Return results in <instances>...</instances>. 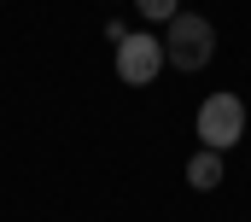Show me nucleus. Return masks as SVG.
<instances>
[{
	"mask_svg": "<svg viewBox=\"0 0 251 222\" xmlns=\"http://www.w3.org/2000/svg\"><path fill=\"white\" fill-rule=\"evenodd\" d=\"M210 53H216V29H210V18L176 12V18L164 24V58H170L176 70H204Z\"/></svg>",
	"mask_w": 251,
	"mask_h": 222,
	"instance_id": "f257e3e1",
	"label": "nucleus"
},
{
	"mask_svg": "<svg viewBox=\"0 0 251 222\" xmlns=\"http://www.w3.org/2000/svg\"><path fill=\"white\" fill-rule=\"evenodd\" d=\"M193 129H199V140H204L210 152H228V146L246 135V106H240L234 94H210V100L199 106V123H193Z\"/></svg>",
	"mask_w": 251,
	"mask_h": 222,
	"instance_id": "f03ea898",
	"label": "nucleus"
},
{
	"mask_svg": "<svg viewBox=\"0 0 251 222\" xmlns=\"http://www.w3.org/2000/svg\"><path fill=\"white\" fill-rule=\"evenodd\" d=\"M164 64H170V58H164V35H123V41H117V76H123L128 88L158 82Z\"/></svg>",
	"mask_w": 251,
	"mask_h": 222,
	"instance_id": "7ed1b4c3",
	"label": "nucleus"
},
{
	"mask_svg": "<svg viewBox=\"0 0 251 222\" xmlns=\"http://www.w3.org/2000/svg\"><path fill=\"white\" fill-rule=\"evenodd\" d=\"M187 181L199 187V193H210V187L222 181V152H210V146H199V158L187 164Z\"/></svg>",
	"mask_w": 251,
	"mask_h": 222,
	"instance_id": "20e7f679",
	"label": "nucleus"
},
{
	"mask_svg": "<svg viewBox=\"0 0 251 222\" xmlns=\"http://www.w3.org/2000/svg\"><path fill=\"white\" fill-rule=\"evenodd\" d=\"M176 12H181L176 0H140V18H146V24H170Z\"/></svg>",
	"mask_w": 251,
	"mask_h": 222,
	"instance_id": "39448f33",
	"label": "nucleus"
}]
</instances>
